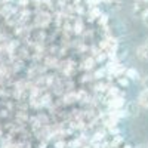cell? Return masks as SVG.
<instances>
[{
	"mask_svg": "<svg viewBox=\"0 0 148 148\" xmlns=\"http://www.w3.org/2000/svg\"><path fill=\"white\" fill-rule=\"evenodd\" d=\"M142 84H144V89H148V74L142 79Z\"/></svg>",
	"mask_w": 148,
	"mask_h": 148,
	"instance_id": "obj_4",
	"label": "cell"
},
{
	"mask_svg": "<svg viewBox=\"0 0 148 148\" xmlns=\"http://www.w3.org/2000/svg\"><path fill=\"white\" fill-rule=\"evenodd\" d=\"M142 45H144V46H145V47H147V49H148V37H147V39H145V42H144V43H142Z\"/></svg>",
	"mask_w": 148,
	"mask_h": 148,
	"instance_id": "obj_6",
	"label": "cell"
},
{
	"mask_svg": "<svg viewBox=\"0 0 148 148\" xmlns=\"http://www.w3.org/2000/svg\"><path fill=\"white\" fill-rule=\"evenodd\" d=\"M136 104L145 110H148V89H142L138 95V101Z\"/></svg>",
	"mask_w": 148,
	"mask_h": 148,
	"instance_id": "obj_2",
	"label": "cell"
},
{
	"mask_svg": "<svg viewBox=\"0 0 148 148\" xmlns=\"http://www.w3.org/2000/svg\"><path fill=\"white\" fill-rule=\"evenodd\" d=\"M101 2H105V3H111L113 0H101Z\"/></svg>",
	"mask_w": 148,
	"mask_h": 148,
	"instance_id": "obj_7",
	"label": "cell"
},
{
	"mask_svg": "<svg viewBox=\"0 0 148 148\" xmlns=\"http://www.w3.org/2000/svg\"><path fill=\"white\" fill-rule=\"evenodd\" d=\"M135 55H136V58H138L139 61H142V62H147V61H148V49H147L144 45H141V46L136 47Z\"/></svg>",
	"mask_w": 148,
	"mask_h": 148,
	"instance_id": "obj_3",
	"label": "cell"
},
{
	"mask_svg": "<svg viewBox=\"0 0 148 148\" xmlns=\"http://www.w3.org/2000/svg\"><path fill=\"white\" fill-rule=\"evenodd\" d=\"M145 14H148V0H135L133 2V15L142 19Z\"/></svg>",
	"mask_w": 148,
	"mask_h": 148,
	"instance_id": "obj_1",
	"label": "cell"
},
{
	"mask_svg": "<svg viewBox=\"0 0 148 148\" xmlns=\"http://www.w3.org/2000/svg\"><path fill=\"white\" fill-rule=\"evenodd\" d=\"M142 22H144V25L148 28V14H145V15H144V18H142Z\"/></svg>",
	"mask_w": 148,
	"mask_h": 148,
	"instance_id": "obj_5",
	"label": "cell"
}]
</instances>
